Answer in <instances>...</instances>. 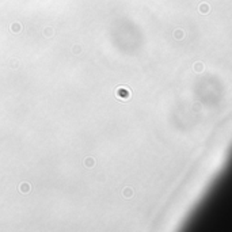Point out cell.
Listing matches in <instances>:
<instances>
[]
</instances>
